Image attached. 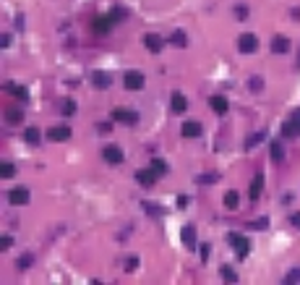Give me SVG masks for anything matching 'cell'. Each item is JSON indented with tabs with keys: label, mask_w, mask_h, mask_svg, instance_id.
<instances>
[{
	"label": "cell",
	"mask_w": 300,
	"mask_h": 285,
	"mask_svg": "<svg viewBox=\"0 0 300 285\" xmlns=\"http://www.w3.org/2000/svg\"><path fill=\"white\" fill-rule=\"evenodd\" d=\"M227 241H230V246L235 249V257L238 259H245L251 254V241L245 236H240V233H230L227 236Z\"/></svg>",
	"instance_id": "1"
},
{
	"label": "cell",
	"mask_w": 300,
	"mask_h": 285,
	"mask_svg": "<svg viewBox=\"0 0 300 285\" xmlns=\"http://www.w3.org/2000/svg\"><path fill=\"white\" fill-rule=\"evenodd\" d=\"M238 50L243 52V55H251V52H256V50H259V37L251 34V32L240 34V37H238Z\"/></svg>",
	"instance_id": "2"
},
{
	"label": "cell",
	"mask_w": 300,
	"mask_h": 285,
	"mask_svg": "<svg viewBox=\"0 0 300 285\" xmlns=\"http://www.w3.org/2000/svg\"><path fill=\"white\" fill-rule=\"evenodd\" d=\"M144 84H146L144 73H139V71H125V73H123V87L131 89V92H139V89H144Z\"/></svg>",
	"instance_id": "3"
},
{
	"label": "cell",
	"mask_w": 300,
	"mask_h": 285,
	"mask_svg": "<svg viewBox=\"0 0 300 285\" xmlns=\"http://www.w3.org/2000/svg\"><path fill=\"white\" fill-rule=\"evenodd\" d=\"M112 121H115V123H123V126H136V123H139V112H136V110L118 108V110H112Z\"/></svg>",
	"instance_id": "4"
},
{
	"label": "cell",
	"mask_w": 300,
	"mask_h": 285,
	"mask_svg": "<svg viewBox=\"0 0 300 285\" xmlns=\"http://www.w3.org/2000/svg\"><path fill=\"white\" fill-rule=\"evenodd\" d=\"M102 160L107 162V165H120V162H123V149L115 147V144L104 147L102 149Z\"/></svg>",
	"instance_id": "5"
},
{
	"label": "cell",
	"mask_w": 300,
	"mask_h": 285,
	"mask_svg": "<svg viewBox=\"0 0 300 285\" xmlns=\"http://www.w3.org/2000/svg\"><path fill=\"white\" fill-rule=\"evenodd\" d=\"M29 199H32V194H29L26 186H19V189H13V191L8 194V201H11V204H16V207L29 204Z\"/></svg>",
	"instance_id": "6"
},
{
	"label": "cell",
	"mask_w": 300,
	"mask_h": 285,
	"mask_svg": "<svg viewBox=\"0 0 300 285\" xmlns=\"http://www.w3.org/2000/svg\"><path fill=\"white\" fill-rule=\"evenodd\" d=\"M180 241H183V246L188 251H193V249H196V228H193V225L180 228Z\"/></svg>",
	"instance_id": "7"
},
{
	"label": "cell",
	"mask_w": 300,
	"mask_h": 285,
	"mask_svg": "<svg viewBox=\"0 0 300 285\" xmlns=\"http://www.w3.org/2000/svg\"><path fill=\"white\" fill-rule=\"evenodd\" d=\"M47 139L50 141H68L71 139V126H52L47 131Z\"/></svg>",
	"instance_id": "8"
},
{
	"label": "cell",
	"mask_w": 300,
	"mask_h": 285,
	"mask_svg": "<svg viewBox=\"0 0 300 285\" xmlns=\"http://www.w3.org/2000/svg\"><path fill=\"white\" fill-rule=\"evenodd\" d=\"M180 133H183L185 139H199L201 133H204V126L196 123V121H185L183 129H180Z\"/></svg>",
	"instance_id": "9"
},
{
	"label": "cell",
	"mask_w": 300,
	"mask_h": 285,
	"mask_svg": "<svg viewBox=\"0 0 300 285\" xmlns=\"http://www.w3.org/2000/svg\"><path fill=\"white\" fill-rule=\"evenodd\" d=\"M144 44H146V50H149V52H162V47H164V40H162L160 34L149 32V34H144Z\"/></svg>",
	"instance_id": "10"
},
{
	"label": "cell",
	"mask_w": 300,
	"mask_h": 285,
	"mask_svg": "<svg viewBox=\"0 0 300 285\" xmlns=\"http://www.w3.org/2000/svg\"><path fill=\"white\" fill-rule=\"evenodd\" d=\"M157 178H160V175H157L152 168H149V170H139V173H136V181L144 186V189H152V186L157 183Z\"/></svg>",
	"instance_id": "11"
},
{
	"label": "cell",
	"mask_w": 300,
	"mask_h": 285,
	"mask_svg": "<svg viewBox=\"0 0 300 285\" xmlns=\"http://www.w3.org/2000/svg\"><path fill=\"white\" fill-rule=\"evenodd\" d=\"M261 191H264V173H256V175H253V181H251V191H248L251 201H259Z\"/></svg>",
	"instance_id": "12"
},
{
	"label": "cell",
	"mask_w": 300,
	"mask_h": 285,
	"mask_svg": "<svg viewBox=\"0 0 300 285\" xmlns=\"http://www.w3.org/2000/svg\"><path fill=\"white\" fill-rule=\"evenodd\" d=\"M170 108H172V112H185V110H188V100H185V94L172 92V97H170Z\"/></svg>",
	"instance_id": "13"
},
{
	"label": "cell",
	"mask_w": 300,
	"mask_h": 285,
	"mask_svg": "<svg viewBox=\"0 0 300 285\" xmlns=\"http://www.w3.org/2000/svg\"><path fill=\"white\" fill-rule=\"evenodd\" d=\"M272 52H274V55H284V52H290V40H287V37L277 34L272 40Z\"/></svg>",
	"instance_id": "14"
},
{
	"label": "cell",
	"mask_w": 300,
	"mask_h": 285,
	"mask_svg": "<svg viewBox=\"0 0 300 285\" xmlns=\"http://www.w3.org/2000/svg\"><path fill=\"white\" fill-rule=\"evenodd\" d=\"M209 105H212V110L217 112V115H224V112H227V108H230L227 100H224L222 94H212V97H209Z\"/></svg>",
	"instance_id": "15"
},
{
	"label": "cell",
	"mask_w": 300,
	"mask_h": 285,
	"mask_svg": "<svg viewBox=\"0 0 300 285\" xmlns=\"http://www.w3.org/2000/svg\"><path fill=\"white\" fill-rule=\"evenodd\" d=\"M269 152H272V162L274 165L284 162V144L282 141H272V144H269Z\"/></svg>",
	"instance_id": "16"
},
{
	"label": "cell",
	"mask_w": 300,
	"mask_h": 285,
	"mask_svg": "<svg viewBox=\"0 0 300 285\" xmlns=\"http://www.w3.org/2000/svg\"><path fill=\"white\" fill-rule=\"evenodd\" d=\"M92 81H94L97 89H107L112 84V76H110V73H104V71H94L92 73Z\"/></svg>",
	"instance_id": "17"
},
{
	"label": "cell",
	"mask_w": 300,
	"mask_h": 285,
	"mask_svg": "<svg viewBox=\"0 0 300 285\" xmlns=\"http://www.w3.org/2000/svg\"><path fill=\"white\" fill-rule=\"evenodd\" d=\"M110 26H112L110 16H100V19H94V24H92V29H94L97 34H107V32H110Z\"/></svg>",
	"instance_id": "18"
},
{
	"label": "cell",
	"mask_w": 300,
	"mask_h": 285,
	"mask_svg": "<svg viewBox=\"0 0 300 285\" xmlns=\"http://www.w3.org/2000/svg\"><path fill=\"white\" fill-rule=\"evenodd\" d=\"M217 181H220V173H201V175H196V186H214Z\"/></svg>",
	"instance_id": "19"
},
{
	"label": "cell",
	"mask_w": 300,
	"mask_h": 285,
	"mask_svg": "<svg viewBox=\"0 0 300 285\" xmlns=\"http://www.w3.org/2000/svg\"><path fill=\"white\" fill-rule=\"evenodd\" d=\"M8 92H11L13 97H16V100H19L21 105H26V102H29V92H26L24 87H19V84H11V87H8Z\"/></svg>",
	"instance_id": "20"
},
{
	"label": "cell",
	"mask_w": 300,
	"mask_h": 285,
	"mask_svg": "<svg viewBox=\"0 0 300 285\" xmlns=\"http://www.w3.org/2000/svg\"><path fill=\"white\" fill-rule=\"evenodd\" d=\"M238 204H240V194L238 191L224 194V209H238Z\"/></svg>",
	"instance_id": "21"
},
{
	"label": "cell",
	"mask_w": 300,
	"mask_h": 285,
	"mask_svg": "<svg viewBox=\"0 0 300 285\" xmlns=\"http://www.w3.org/2000/svg\"><path fill=\"white\" fill-rule=\"evenodd\" d=\"M5 121H8V123H21V121H24V110H21V108H11L8 112H5Z\"/></svg>",
	"instance_id": "22"
},
{
	"label": "cell",
	"mask_w": 300,
	"mask_h": 285,
	"mask_svg": "<svg viewBox=\"0 0 300 285\" xmlns=\"http://www.w3.org/2000/svg\"><path fill=\"white\" fill-rule=\"evenodd\" d=\"M170 44H175V47H185V44H188V34H185V32H172Z\"/></svg>",
	"instance_id": "23"
},
{
	"label": "cell",
	"mask_w": 300,
	"mask_h": 285,
	"mask_svg": "<svg viewBox=\"0 0 300 285\" xmlns=\"http://www.w3.org/2000/svg\"><path fill=\"white\" fill-rule=\"evenodd\" d=\"M24 141H26V144H32V147H37V144H40V131H37V129H26L24 131Z\"/></svg>",
	"instance_id": "24"
},
{
	"label": "cell",
	"mask_w": 300,
	"mask_h": 285,
	"mask_svg": "<svg viewBox=\"0 0 300 285\" xmlns=\"http://www.w3.org/2000/svg\"><path fill=\"white\" fill-rule=\"evenodd\" d=\"M152 170H154V173L157 175H167V162H164V160H157V157H154V160H152Z\"/></svg>",
	"instance_id": "25"
},
{
	"label": "cell",
	"mask_w": 300,
	"mask_h": 285,
	"mask_svg": "<svg viewBox=\"0 0 300 285\" xmlns=\"http://www.w3.org/2000/svg\"><path fill=\"white\" fill-rule=\"evenodd\" d=\"M123 19H128V11H125V8H112L110 11V21H112V24H118V21H123Z\"/></svg>",
	"instance_id": "26"
},
{
	"label": "cell",
	"mask_w": 300,
	"mask_h": 285,
	"mask_svg": "<svg viewBox=\"0 0 300 285\" xmlns=\"http://www.w3.org/2000/svg\"><path fill=\"white\" fill-rule=\"evenodd\" d=\"M32 264H34V254H32V251H26L24 257L19 259V269H21V272H24V269H29Z\"/></svg>",
	"instance_id": "27"
},
{
	"label": "cell",
	"mask_w": 300,
	"mask_h": 285,
	"mask_svg": "<svg viewBox=\"0 0 300 285\" xmlns=\"http://www.w3.org/2000/svg\"><path fill=\"white\" fill-rule=\"evenodd\" d=\"M266 139V131H259V133H253V136H248V141H245V147L248 149H253L256 144H261V141Z\"/></svg>",
	"instance_id": "28"
},
{
	"label": "cell",
	"mask_w": 300,
	"mask_h": 285,
	"mask_svg": "<svg viewBox=\"0 0 300 285\" xmlns=\"http://www.w3.org/2000/svg\"><path fill=\"white\" fill-rule=\"evenodd\" d=\"M220 272H222V277H224L227 283H238V275H235V269H232L230 264H222Z\"/></svg>",
	"instance_id": "29"
},
{
	"label": "cell",
	"mask_w": 300,
	"mask_h": 285,
	"mask_svg": "<svg viewBox=\"0 0 300 285\" xmlns=\"http://www.w3.org/2000/svg\"><path fill=\"white\" fill-rule=\"evenodd\" d=\"M248 228H251V230H266V228H269V217H259V220L248 222Z\"/></svg>",
	"instance_id": "30"
},
{
	"label": "cell",
	"mask_w": 300,
	"mask_h": 285,
	"mask_svg": "<svg viewBox=\"0 0 300 285\" xmlns=\"http://www.w3.org/2000/svg\"><path fill=\"white\" fill-rule=\"evenodd\" d=\"M0 168H3V170H0V175H3V178H13V175H16V165H13V162H3Z\"/></svg>",
	"instance_id": "31"
},
{
	"label": "cell",
	"mask_w": 300,
	"mask_h": 285,
	"mask_svg": "<svg viewBox=\"0 0 300 285\" xmlns=\"http://www.w3.org/2000/svg\"><path fill=\"white\" fill-rule=\"evenodd\" d=\"M60 112H63V115H73V112H76V102H73V100H63Z\"/></svg>",
	"instance_id": "32"
},
{
	"label": "cell",
	"mask_w": 300,
	"mask_h": 285,
	"mask_svg": "<svg viewBox=\"0 0 300 285\" xmlns=\"http://www.w3.org/2000/svg\"><path fill=\"white\" fill-rule=\"evenodd\" d=\"M141 207H144V209H146V212L152 215V217L162 215V207H160V204H152V201H144V204H141Z\"/></svg>",
	"instance_id": "33"
},
{
	"label": "cell",
	"mask_w": 300,
	"mask_h": 285,
	"mask_svg": "<svg viewBox=\"0 0 300 285\" xmlns=\"http://www.w3.org/2000/svg\"><path fill=\"white\" fill-rule=\"evenodd\" d=\"M248 87H251V92H261V89H264V81H261V76H251Z\"/></svg>",
	"instance_id": "34"
},
{
	"label": "cell",
	"mask_w": 300,
	"mask_h": 285,
	"mask_svg": "<svg viewBox=\"0 0 300 285\" xmlns=\"http://www.w3.org/2000/svg\"><path fill=\"white\" fill-rule=\"evenodd\" d=\"M284 283H300V267L290 269V272L284 275Z\"/></svg>",
	"instance_id": "35"
},
{
	"label": "cell",
	"mask_w": 300,
	"mask_h": 285,
	"mask_svg": "<svg viewBox=\"0 0 300 285\" xmlns=\"http://www.w3.org/2000/svg\"><path fill=\"white\" fill-rule=\"evenodd\" d=\"M235 19H248V5H235Z\"/></svg>",
	"instance_id": "36"
},
{
	"label": "cell",
	"mask_w": 300,
	"mask_h": 285,
	"mask_svg": "<svg viewBox=\"0 0 300 285\" xmlns=\"http://www.w3.org/2000/svg\"><path fill=\"white\" fill-rule=\"evenodd\" d=\"M136 267H139V259H136V257L125 262V272H133V269H136Z\"/></svg>",
	"instance_id": "37"
},
{
	"label": "cell",
	"mask_w": 300,
	"mask_h": 285,
	"mask_svg": "<svg viewBox=\"0 0 300 285\" xmlns=\"http://www.w3.org/2000/svg\"><path fill=\"white\" fill-rule=\"evenodd\" d=\"M209 249H212L209 243H201V251H199V254H201V262H206V259H209Z\"/></svg>",
	"instance_id": "38"
},
{
	"label": "cell",
	"mask_w": 300,
	"mask_h": 285,
	"mask_svg": "<svg viewBox=\"0 0 300 285\" xmlns=\"http://www.w3.org/2000/svg\"><path fill=\"white\" fill-rule=\"evenodd\" d=\"M290 222H292V225H295V228L300 230V212H292V215H290Z\"/></svg>",
	"instance_id": "39"
},
{
	"label": "cell",
	"mask_w": 300,
	"mask_h": 285,
	"mask_svg": "<svg viewBox=\"0 0 300 285\" xmlns=\"http://www.w3.org/2000/svg\"><path fill=\"white\" fill-rule=\"evenodd\" d=\"M175 204H178V209L188 207V197H178V199H175Z\"/></svg>",
	"instance_id": "40"
},
{
	"label": "cell",
	"mask_w": 300,
	"mask_h": 285,
	"mask_svg": "<svg viewBox=\"0 0 300 285\" xmlns=\"http://www.w3.org/2000/svg\"><path fill=\"white\" fill-rule=\"evenodd\" d=\"M11 246H13V238H11V236H5V238H3V251H8Z\"/></svg>",
	"instance_id": "41"
},
{
	"label": "cell",
	"mask_w": 300,
	"mask_h": 285,
	"mask_svg": "<svg viewBox=\"0 0 300 285\" xmlns=\"http://www.w3.org/2000/svg\"><path fill=\"white\" fill-rule=\"evenodd\" d=\"M290 121H295V123L300 126V108H295V110H292V115H290Z\"/></svg>",
	"instance_id": "42"
},
{
	"label": "cell",
	"mask_w": 300,
	"mask_h": 285,
	"mask_svg": "<svg viewBox=\"0 0 300 285\" xmlns=\"http://www.w3.org/2000/svg\"><path fill=\"white\" fill-rule=\"evenodd\" d=\"M100 131H102V133H110L112 126H110V123H100Z\"/></svg>",
	"instance_id": "43"
},
{
	"label": "cell",
	"mask_w": 300,
	"mask_h": 285,
	"mask_svg": "<svg viewBox=\"0 0 300 285\" xmlns=\"http://www.w3.org/2000/svg\"><path fill=\"white\" fill-rule=\"evenodd\" d=\"M0 44H3V47H8V44H11V34H3V42H0Z\"/></svg>",
	"instance_id": "44"
}]
</instances>
